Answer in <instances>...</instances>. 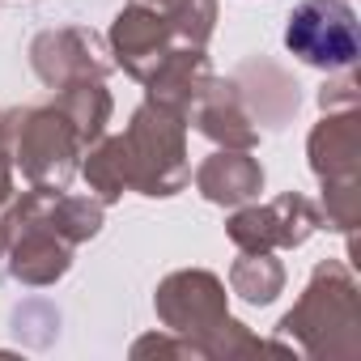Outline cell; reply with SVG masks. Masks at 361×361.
<instances>
[{"mask_svg": "<svg viewBox=\"0 0 361 361\" xmlns=\"http://www.w3.org/2000/svg\"><path fill=\"white\" fill-rule=\"evenodd\" d=\"M285 39L302 60L319 68H340V64H353L357 56V26L340 0H306L289 18Z\"/></svg>", "mask_w": 361, "mask_h": 361, "instance_id": "cell-1", "label": "cell"}]
</instances>
